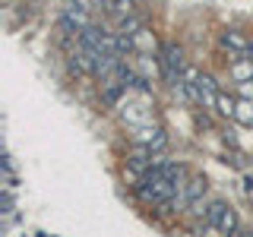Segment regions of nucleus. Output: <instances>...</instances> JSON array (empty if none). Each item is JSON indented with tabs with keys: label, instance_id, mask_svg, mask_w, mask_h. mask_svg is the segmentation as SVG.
<instances>
[{
	"label": "nucleus",
	"instance_id": "obj_1",
	"mask_svg": "<svg viewBox=\"0 0 253 237\" xmlns=\"http://www.w3.org/2000/svg\"><path fill=\"white\" fill-rule=\"evenodd\" d=\"M203 231L206 234H234V231H241V218H237V212L231 209L228 202H221V199H212V202H206V212H203Z\"/></svg>",
	"mask_w": 253,
	"mask_h": 237
},
{
	"label": "nucleus",
	"instance_id": "obj_2",
	"mask_svg": "<svg viewBox=\"0 0 253 237\" xmlns=\"http://www.w3.org/2000/svg\"><path fill=\"white\" fill-rule=\"evenodd\" d=\"M184 82H187V95L196 101L200 108L206 111H215L218 108V82L212 79L209 73H200V70H187L184 73Z\"/></svg>",
	"mask_w": 253,
	"mask_h": 237
},
{
	"label": "nucleus",
	"instance_id": "obj_3",
	"mask_svg": "<svg viewBox=\"0 0 253 237\" xmlns=\"http://www.w3.org/2000/svg\"><path fill=\"white\" fill-rule=\"evenodd\" d=\"M221 47L228 51V60H237V57H250L253 54V38H247L241 29H225L218 35Z\"/></svg>",
	"mask_w": 253,
	"mask_h": 237
},
{
	"label": "nucleus",
	"instance_id": "obj_4",
	"mask_svg": "<svg viewBox=\"0 0 253 237\" xmlns=\"http://www.w3.org/2000/svg\"><path fill=\"white\" fill-rule=\"evenodd\" d=\"M165 133L158 130L155 123H146V126H136L133 130V146H146V149H155V152H162L165 149Z\"/></svg>",
	"mask_w": 253,
	"mask_h": 237
},
{
	"label": "nucleus",
	"instance_id": "obj_5",
	"mask_svg": "<svg viewBox=\"0 0 253 237\" xmlns=\"http://www.w3.org/2000/svg\"><path fill=\"white\" fill-rule=\"evenodd\" d=\"M234 120L244 126H253V98H237V111H234Z\"/></svg>",
	"mask_w": 253,
	"mask_h": 237
},
{
	"label": "nucleus",
	"instance_id": "obj_6",
	"mask_svg": "<svg viewBox=\"0 0 253 237\" xmlns=\"http://www.w3.org/2000/svg\"><path fill=\"white\" fill-rule=\"evenodd\" d=\"M218 114L221 117H231L234 120V111H237V98H231V95H218Z\"/></svg>",
	"mask_w": 253,
	"mask_h": 237
}]
</instances>
